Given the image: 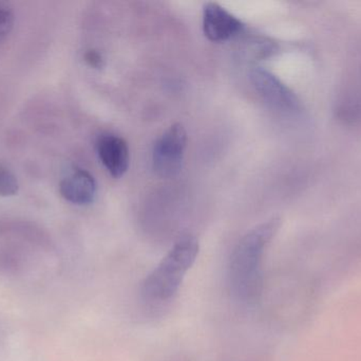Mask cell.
I'll list each match as a JSON object with an SVG mask.
<instances>
[{
	"label": "cell",
	"mask_w": 361,
	"mask_h": 361,
	"mask_svg": "<svg viewBox=\"0 0 361 361\" xmlns=\"http://www.w3.org/2000/svg\"><path fill=\"white\" fill-rule=\"evenodd\" d=\"M279 228V220H271L246 233L235 246L228 265L231 292L240 300L252 301L262 288V258Z\"/></svg>",
	"instance_id": "obj_1"
},
{
	"label": "cell",
	"mask_w": 361,
	"mask_h": 361,
	"mask_svg": "<svg viewBox=\"0 0 361 361\" xmlns=\"http://www.w3.org/2000/svg\"><path fill=\"white\" fill-rule=\"evenodd\" d=\"M200 244L193 235H185L169 250L143 283L146 298L157 302L169 300L179 290L189 269L195 264Z\"/></svg>",
	"instance_id": "obj_2"
},
{
	"label": "cell",
	"mask_w": 361,
	"mask_h": 361,
	"mask_svg": "<svg viewBox=\"0 0 361 361\" xmlns=\"http://www.w3.org/2000/svg\"><path fill=\"white\" fill-rule=\"evenodd\" d=\"M187 146V133L182 124L169 127L154 146V171L161 177L173 178L182 171Z\"/></svg>",
	"instance_id": "obj_3"
},
{
	"label": "cell",
	"mask_w": 361,
	"mask_h": 361,
	"mask_svg": "<svg viewBox=\"0 0 361 361\" xmlns=\"http://www.w3.org/2000/svg\"><path fill=\"white\" fill-rule=\"evenodd\" d=\"M250 81L263 101L274 110L283 114H298L301 104L294 93L277 76L262 68H254L250 71Z\"/></svg>",
	"instance_id": "obj_4"
},
{
	"label": "cell",
	"mask_w": 361,
	"mask_h": 361,
	"mask_svg": "<svg viewBox=\"0 0 361 361\" xmlns=\"http://www.w3.org/2000/svg\"><path fill=\"white\" fill-rule=\"evenodd\" d=\"M243 29V23L227 12L216 2H208L204 6L203 30L206 37L212 42H225Z\"/></svg>",
	"instance_id": "obj_5"
},
{
	"label": "cell",
	"mask_w": 361,
	"mask_h": 361,
	"mask_svg": "<svg viewBox=\"0 0 361 361\" xmlns=\"http://www.w3.org/2000/svg\"><path fill=\"white\" fill-rule=\"evenodd\" d=\"M97 152L104 167L114 177L120 178L129 167V148L126 141L114 135H104L97 141Z\"/></svg>",
	"instance_id": "obj_6"
},
{
	"label": "cell",
	"mask_w": 361,
	"mask_h": 361,
	"mask_svg": "<svg viewBox=\"0 0 361 361\" xmlns=\"http://www.w3.org/2000/svg\"><path fill=\"white\" fill-rule=\"evenodd\" d=\"M61 193L68 201L75 205L92 203L97 192L94 178L85 170H76L61 184Z\"/></svg>",
	"instance_id": "obj_7"
},
{
	"label": "cell",
	"mask_w": 361,
	"mask_h": 361,
	"mask_svg": "<svg viewBox=\"0 0 361 361\" xmlns=\"http://www.w3.org/2000/svg\"><path fill=\"white\" fill-rule=\"evenodd\" d=\"M18 190L16 177L6 167H0V195L12 196Z\"/></svg>",
	"instance_id": "obj_8"
},
{
	"label": "cell",
	"mask_w": 361,
	"mask_h": 361,
	"mask_svg": "<svg viewBox=\"0 0 361 361\" xmlns=\"http://www.w3.org/2000/svg\"><path fill=\"white\" fill-rule=\"evenodd\" d=\"M85 59L89 65L94 68H102L104 65L103 57L97 51L90 50L85 55Z\"/></svg>",
	"instance_id": "obj_9"
},
{
	"label": "cell",
	"mask_w": 361,
	"mask_h": 361,
	"mask_svg": "<svg viewBox=\"0 0 361 361\" xmlns=\"http://www.w3.org/2000/svg\"><path fill=\"white\" fill-rule=\"evenodd\" d=\"M10 14L6 11L0 8V36L4 35L8 31V25H10Z\"/></svg>",
	"instance_id": "obj_10"
}]
</instances>
